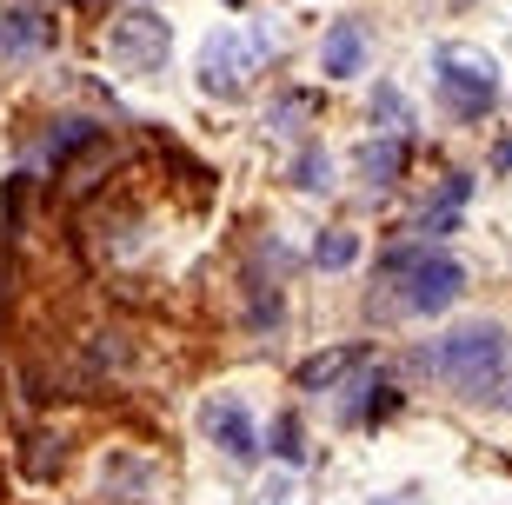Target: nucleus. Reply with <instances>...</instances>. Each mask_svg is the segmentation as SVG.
<instances>
[{"label": "nucleus", "mask_w": 512, "mask_h": 505, "mask_svg": "<svg viewBox=\"0 0 512 505\" xmlns=\"http://www.w3.org/2000/svg\"><path fill=\"white\" fill-rule=\"evenodd\" d=\"M94 133H100L94 120H60V127L47 133V167H60V160H67V153H74V147H87Z\"/></svg>", "instance_id": "obj_13"}, {"label": "nucleus", "mask_w": 512, "mask_h": 505, "mask_svg": "<svg viewBox=\"0 0 512 505\" xmlns=\"http://www.w3.org/2000/svg\"><path fill=\"white\" fill-rule=\"evenodd\" d=\"M366 359H373V353H366V339H353V346H326V353H313L300 366V386H306V393H333V386H340L353 366H366Z\"/></svg>", "instance_id": "obj_8"}, {"label": "nucleus", "mask_w": 512, "mask_h": 505, "mask_svg": "<svg viewBox=\"0 0 512 505\" xmlns=\"http://www.w3.org/2000/svg\"><path fill=\"white\" fill-rule=\"evenodd\" d=\"M353 260H360V233L353 226H326L320 240H313V266L320 273H346Z\"/></svg>", "instance_id": "obj_12"}, {"label": "nucleus", "mask_w": 512, "mask_h": 505, "mask_svg": "<svg viewBox=\"0 0 512 505\" xmlns=\"http://www.w3.org/2000/svg\"><path fill=\"white\" fill-rule=\"evenodd\" d=\"M466 193H473V173H453L446 187L433 193V206H419V233H433V240H446V233H459V213H466Z\"/></svg>", "instance_id": "obj_10"}, {"label": "nucleus", "mask_w": 512, "mask_h": 505, "mask_svg": "<svg viewBox=\"0 0 512 505\" xmlns=\"http://www.w3.org/2000/svg\"><path fill=\"white\" fill-rule=\"evenodd\" d=\"M266 446L280 452L286 466H300V459H306V439H300V419H293V412H280V419H273V439H266Z\"/></svg>", "instance_id": "obj_15"}, {"label": "nucleus", "mask_w": 512, "mask_h": 505, "mask_svg": "<svg viewBox=\"0 0 512 505\" xmlns=\"http://www.w3.org/2000/svg\"><path fill=\"white\" fill-rule=\"evenodd\" d=\"M373 113H380L386 127H406V120H413V113H406V94H399V87H373Z\"/></svg>", "instance_id": "obj_16"}, {"label": "nucleus", "mask_w": 512, "mask_h": 505, "mask_svg": "<svg viewBox=\"0 0 512 505\" xmlns=\"http://www.w3.org/2000/svg\"><path fill=\"white\" fill-rule=\"evenodd\" d=\"M433 94L453 120H479L499 100V67L479 47H439L433 54Z\"/></svg>", "instance_id": "obj_3"}, {"label": "nucleus", "mask_w": 512, "mask_h": 505, "mask_svg": "<svg viewBox=\"0 0 512 505\" xmlns=\"http://www.w3.org/2000/svg\"><path fill=\"white\" fill-rule=\"evenodd\" d=\"M54 40H60V27H54V14H47L40 0H20V7H7V14H0V54L40 60Z\"/></svg>", "instance_id": "obj_6"}, {"label": "nucleus", "mask_w": 512, "mask_h": 505, "mask_svg": "<svg viewBox=\"0 0 512 505\" xmlns=\"http://www.w3.org/2000/svg\"><path fill=\"white\" fill-rule=\"evenodd\" d=\"M413 373H433L446 393L512 412V333L499 319H473L413 353Z\"/></svg>", "instance_id": "obj_1"}, {"label": "nucleus", "mask_w": 512, "mask_h": 505, "mask_svg": "<svg viewBox=\"0 0 512 505\" xmlns=\"http://www.w3.org/2000/svg\"><path fill=\"white\" fill-rule=\"evenodd\" d=\"M360 173L373 187H393L399 173H406V133H386V140H366L360 147Z\"/></svg>", "instance_id": "obj_11"}, {"label": "nucleus", "mask_w": 512, "mask_h": 505, "mask_svg": "<svg viewBox=\"0 0 512 505\" xmlns=\"http://www.w3.org/2000/svg\"><path fill=\"white\" fill-rule=\"evenodd\" d=\"M380 273H386V286L399 293L406 313H446V306L466 293V266H459L453 253L399 246V253H386V260H380Z\"/></svg>", "instance_id": "obj_2"}, {"label": "nucleus", "mask_w": 512, "mask_h": 505, "mask_svg": "<svg viewBox=\"0 0 512 505\" xmlns=\"http://www.w3.org/2000/svg\"><path fill=\"white\" fill-rule=\"evenodd\" d=\"M320 67L333 80H353L366 67V34L360 27H353V20H333V27H326V40H320Z\"/></svg>", "instance_id": "obj_9"}, {"label": "nucleus", "mask_w": 512, "mask_h": 505, "mask_svg": "<svg viewBox=\"0 0 512 505\" xmlns=\"http://www.w3.org/2000/svg\"><path fill=\"white\" fill-rule=\"evenodd\" d=\"M107 60L114 67H127V74H160L173 60V27L167 14H120L114 27H107Z\"/></svg>", "instance_id": "obj_4"}, {"label": "nucleus", "mask_w": 512, "mask_h": 505, "mask_svg": "<svg viewBox=\"0 0 512 505\" xmlns=\"http://www.w3.org/2000/svg\"><path fill=\"white\" fill-rule=\"evenodd\" d=\"M200 426H207V439L220 452H227L233 466H253L260 459V432H253V419L233 399H207V412H200Z\"/></svg>", "instance_id": "obj_7"}, {"label": "nucleus", "mask_w": 512, "mask_h": 505, "mask_svg": "<svg viewBox=\"0 0 512 505\" xmlns=\"http://www.w3.org/2000/svg\"><path fill=\"white\" fill-rule=\"evenodd\" d=\"M293 187H300V193H326V187H333V173H326V153L320 147H306L300 160H293Z\"/></svg>", "instance_id": "obj_14"}, {"label": "nucleus", "mask_w": 512, "mask_h": 505, "mask_svg": "<svg viewBox=\"0 0 512 505\" xmlns=\"http://www.w3.org/2000/svg\"><path fill=\"white\" fill-rule=\"evenodd\" d=\"M247 74H253V47L240 34H207V47H200V94L213 100H233V94H247Z\"/></svg>", "instance_id": "obj_5"}]
</instances>
